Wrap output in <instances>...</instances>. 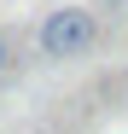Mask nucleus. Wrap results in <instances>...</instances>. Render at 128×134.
I'll return each instance as SVG.
<instances>
[{"mask_svg": "<svg viewBox=\"0 0 128 134\" xmlns=\"http://www.w3.org/2000/svg\"><path fill=\"white\" fill-rule=\"evenodd\" d=\"M93 41H99V18H93L88 6H58V12L41 18V29H35L41 58H58V64H64V58H88Z\"/></svg>", "mask_w": 128, "mask_h": 134, "instance_id": "1", "label": "nucleus"}, {"mask_svg": "<svg viewBox=\"0 0 128 134\" xmlns=\"http://www.w3.org/2000/svg\"><path fill=\"white\" fill-rule=\"evenodd\" d=\"M6 64H12V41H6V29H0V76H6Z\"/></svg>", "mask_w": 128, "mask_h": 134, "instance_id": "2", "label": "nucleus"}, {"mask_svg": "<svg viewBox=\"0 0 128 134\" xmlns=\"http://www.w3.org/2000/svg\"><path fill=\"white\" fill-rule=\"evenodd\" d=\"M105 6H111V12H122V6H128V0H105Z\"/></svg>", "mask_w": 128, "mask_h": 134, "instance_id": "3", "label": "nucleus"}]
</instances>
